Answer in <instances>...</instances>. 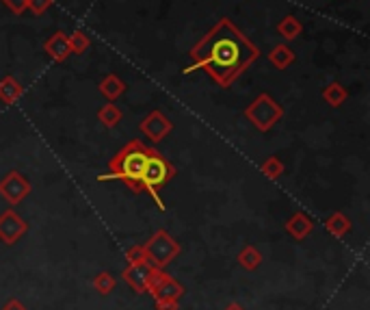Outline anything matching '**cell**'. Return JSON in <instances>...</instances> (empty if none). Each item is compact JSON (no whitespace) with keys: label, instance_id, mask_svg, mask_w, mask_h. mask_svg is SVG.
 Returning a JSON list of instances; mask_svg holds the SVG:
<instances>
[{"label":"cell","instance_id":"cell-1","mask_svg":"<svg viewBox=\"0 0 370 310\" xmlns=\"http://www.w3.org/2000/svg\"><path fill=\"white\" fill-rule=\"evenodd\" d=\"M188 54L191 65L184 70L186 74L204 70L219 87L228 90L260 56V50L232 24V20L224 18L191 48Z\"/></svg>","mask_w":370,"mask_h":310},{"label":"cell","instance_id":"cell-14","mask_svg":"<svg viewBox=\"0 0 370 310\" xmlns=\"http://www.w3.org/2000/svg\"><path fill=\"white\" fill-rule=\"evenodd\" d=\"M22 96V85L13 79V76H5L0 81V102L5 105H13L18 98Z\"/></svg>","mask_w":370,"mask_h":310},{"label":"cell","instance_id":"cell-12","mask_svg":"<svg viewBox=\"0 0 370 310\" xmlns=\"http://www.w3.org/2000/svg\"><path fill=\"white\" fill-rule=\"evenodd\" d=\"M314 230V224H312V219H309L305 213H292L290 215V219L286 221V232L290 234V237H294V239H305L309 232Z\"/></svg>","mask_w":370,"mask_h":310},{"label":"cell","instance_id":"cell-11","mask_svg":"<svg viewBox=\"0 0 370 310\" xmlns=\"http://www.w3.org/2000/svg\"><path fill=\"white\" fill-rule=\"evenodd\" d=\"M43 50H46L54 59V61H58V63H63L65 59L72 54L69 43H67V35L63 31H56L54 35H50L46 39V43H43Z\"/></svg>","mask_w":370,"mask_h":310},{"label":"cell","instance_id":"cell-9","mask_svg":"<svg viewBox=\"0 0 370 310\" xmlns=\"http://www.w3.org/2000/svg\"><path fill=\"white\" fill-rule=\"evenodd\" d=\"M152 269H154V265L150 262H137V265H128V267L124 269L122 278H124V282L135 291L139 295H145L147 293V285H150V276H152Z\"/></svg>","mask_w":370,"mask_h":310},{"label":"cell","instance_id":"cell-16","mask_svg":"<svg viewBox=\"0 0 370 310\" xmlns=\"http://www.w3.org/2000/svg\"><path fill=\"white\" fill-rule=\"evenodd\" d=\"M269 61L277 68V70H286L288 65H292L294 61V52L286 43H277V46L269 52Z\"/></svg>","mask_w":370,"mask_h":310},{"label":"cell","instance_id":"cell-8","mask_svg":"<svg viewBox=\"0 0 370 310\" xmlns=\"http://www.w3.org/2000/svg\"><path fill=\"white\" fill-rule=\"evenodd\" d=\"M139 130L143 132L147 139L162 141L173 130V122L162 111H152L150 115H145L143 120H141Z\"/></svg>","mask_w":370,"mask_h":310},{"label":"cell","instance_id":"cell-24","mask_svg":"<svg viewBox=\"0 0 370 310\" xmlns=\"http://www.w3.org/2000/svg\"><path fill=\"white\" fill-rule=\"evenodd\" d=\"M126 260L128 265H137V262H145L147 256H145V247L143 245H132L128 252H126Z\"/></svg>","mask_w":370,"mask_h":310},{"label":"cell","instance_id":"cell-29","mask_svg":"<svg viewBox=\"0 0 370 310\" xmlns=\"http://www.w3.org/2000/svg\"><path fill=\"white\" fill-rule=\"evenodd\" d=\"M226 310H245V308H243L241 304H230V306H228Z\"/></svg>","mask_w":370,"mask_h":310},{"label":"cell","instance_id":"cell-7","mask_svg":"<svg viewBox=\"0 0 370 310\" xmlns=\"http://www.w3.org/2000/svg\"><path fill=\"white\" fill-rule=\"evenodd\" d=\"M26 230L28 224L13 209L0 213V241H5L7 245H16L26 234Z\"/></svg>","mask_w":370,"mask_h":310},{"label":"cell","instance_id":"cell-27","mask_svg":"<svg viewBox=\"0 0 370 310\" xmlns=\"http://www.w3.org/2000/svg\"><path fill=\"white\" fill-rule=\"evenodd\" d=\"M180 300H156V310H177Z\"/></svg>","mask_w":370,"mask_h":310},{"label":"cell","instance_id":"cell-21","mask_svg":"<svg viewBox=\"0 0 370 310\" xmlns=\"http://www.w3.org/2000/svg\"><path fill=\"white\" fill-rule=\"evenodd\" d=\"M94 289L100 293V295H109L113 289H115V285H117V280L113 278V273L111 271H100L96 278H94Z\"/></svg>","mask_w":370,"mask_h":310},{"label":"cell","instance_id":"cell-2","mask_svg":"<svg viewBox=\"0 0 370 310\" xmlns=\"http://www.w3.org/2000/svg\"><path fill=\"white\" fill-rule=\"evenodd\" d=\"M152 154V147H147L141 141H130L124 145L120 152L111 158V174L109 176H100V180H122L126 187H130L135 194H143V172L145 163Z\"/></svg>","mask_w":370,"mask_h":310},{"label":"cell","instance_id":"cell-28","mask_svg":"<svg viewBox=\"0 0 370 310\" xmlns=\"http://www.w3.org/2000/svg\"><path fill=\"white\" fill-rule=\"evenodd\" d=\"M0 310H26V306H24L18 298H13V300H9Z\"/></svg>","mask_w":370,"mask_h":310},{"label":"cell","instance_id":"cell-17","mask_svg":"<svg viewBox=\"0 0 370 310\" xmlns=\"http://www.w3.org/2000/svg\"><path fill=\"white\" fill-rule=\"evenodd\" d=\"M325 228H327L329 234L340 239L351 230V221L345 213H334L331 217H327V221H325Z\"/></svg>","mask_w":370,"mask_h":310},{"label":"cell","instance_id":"cell-15","mask_svg":"<svg viewBox=\"0 0 370 310\" xmlns=\"http://www.w3.org/2000/svg\"><path fill=\"white\" fill-rule=\"evenodd\" d=\"M347 98H349V92H347L340 83H329V85L323 90V100L327 102L329 107H334V109L342 107L345 102H347Z\"/></svg>","mask_w":370,"mask_h":310},{"label":"cell","instance_id":"cell-23","mask_svg":"<svg viewBox=\"0 0 370 310\" xmlns=\"http://www.w3.org/2000/svg\"><path fill=\"white\" fill-rule=\"evenodd\" d=\"M262 174H264L269 180H277L279 176L284 174V163H282V161H279L277 156L266 158L264 163H262Z\"/></svg>","mask_w":370,"mask_h":310},{"label":"cell","instance_id":"cell-20","mask_svg":"<svg viewBox=\"0 0 370 310\" xmlns=\"http://www.w3.org/2000/svg\"><path fill=\"white\" fill-rule=\"evenodd\" d=\"M98 120L102 122V126L115 128L117 124L122 122V111H120V107H117V105L109 102V105H105V107L98 111Z\"/></svg>","mask_w":370,"mask_h":310},{"label":"cell","instance_id":"cell-26","mask_svg":"<svg viewBox=\"0 0 370 310\" xmlns=\"http://www.w3.org/2000/svg\"><path fill=\"white\" fill-rule=\"evenodd\" d=\"M3 5H5L9 11L16 13V16H22V13L28 9V0H3Z\"/></svg>","mask_w":370,"mask_h":310},{"label":"cell","instance_id":"cell-19","mask_svg":"<svg viewBox=\"0 0 370 310\" xmlns=\"http://www.w3.org/2000/svg\"><path fill=\"white\" fill-rule=\"evenodd\" d=\"M301 31H303V26H301V22L294 18V16H286L282 22L277 24V33L282 35L286 41L297 39V37L301 35Z\"/></svg>","mask_w":370,"mask_h":310},{"label":"cell","instance_id":"cell-6","mask_svg":"<svg viewBox=\"0 0 370 310\" xmlns=\"http://www.w3.org/2000/svg\"><path fill=\"white\" fill-rule=\"evenodd\" d=\"M31 183H28L20 172H9L3 180H0V196H3L11 206L20 204L24 198L31 194Z\"/></svg>","mask_w":370,"mask_h":310},{"label":"cell","instance_id":"cell-10","mask_svg":"<svg viewBox=\"0 0 370 310\" xmlns=\"http://www.w3.org/2000/svg\"><path fill=\"white\" fill-rule=\"evenodd\" d=\"M150 295H154V300H180L184 295V287L173 280L169 273L162 271L160 278L154 282V287L147 291Z\"/></svg>","mask_w":370,"mask_h":310},{"label":"cell","instance_id":"cell-25","mask_svg":"<svg viewBox=\"0 0 370 310\" xmlns=\"http://www.w3.org/2000/svg\"><path fill=\"white\" fill-rule=\"evenodd\" d=\"M54 0H28V9H31L35 16H41V13H46L50 7H52Z\"/></svg>","mask_w":370,"mask_h":310},{"label":"cell","instance_id":"cell-18","mask_svg":"<svg viewBox=\"0 0 370 310\" xmlns=\"http://www.w3.org/2000/svg\"><path fill=\"white\" fill-rule=\"evenodd\" d=\"M239 262H241V267L247 269V271H254L260 267V262H262V254H260V249L256 245H245L241 252H239Z\"/></svg>","mask_w":370,"mask_h":310},{"label":"cell","instance_id":"cell-5","mask_svg":"<svg viewBox=\"0 0 370 310\" xmlns=\"http://www.w3.org/2000/svg\"><path fill=\"white\" fill-rule=\"evenodd\" d=\"M245 117L254 124L258 130L266 132L271 130L279 120L284 117V109L269 94H260L251 105L245 109Z\"/></svg>","mask_w":370,"mask_h":310},{"label":"cell","instance_id":"cell-4","mask_svg":"<svg viewBox=\"0 0 370 310\" xmlns=\"http://www.w3.org/2000/svg\"><path fill=\"white\" fill-rule=\"evenodd\" d=\"M143 247H145L147 262L154 265L158 269H165L182 249L180 243H177L167 230H156Z\"/></svg>","mask_w":370,"mask_h":310},{"label":"cell","instance_id":"cell-22","mask_svg":"<svg viewBox=\"0 0 370 310\" xmlns=\"http://www.w3.org/2000/svg\"><path fill=\"white\" fill-rule=\"evenodd\" d=\"M67 43H69V50L72 54H83L87 48H89V37L85 31H74L72 35H67Z\"/></svg>","mask_w":370,"mask_h":310},{"label":"cell","instance_id":"cell-3","mask_svg":"<svg viewBox=\"0 0 370 310\" xmlns=\"http://www.w3.org/2000/svg\"><path fill=\"white\" fill-rule=\"evenodd\" d=\"M173 174H175L173 165L158 150H154V147H152V154H150V158H147L145 172H143V194L152 196L156 200L160 211H165V202L160 200L158 189L165 187L173 178Z\"/></svg>","mask_w":370,"mask_h":310},{"label":"cell","instance_id":"cell-13","mask_svg":"<svg viewBox=\"0 0 370 310\" xmlns=\"http://www.w3.org/2000/svg\"><path fill=\"white\" fill-rule=\"evenodd\" d=\"M98 87H100V94L105 96L109 102L117 100L126 92V85H124V81L120 76H117V74H107V76L100 81Z\"/></svg>","mask_w":370,"mask_h":310}]
</instances>
